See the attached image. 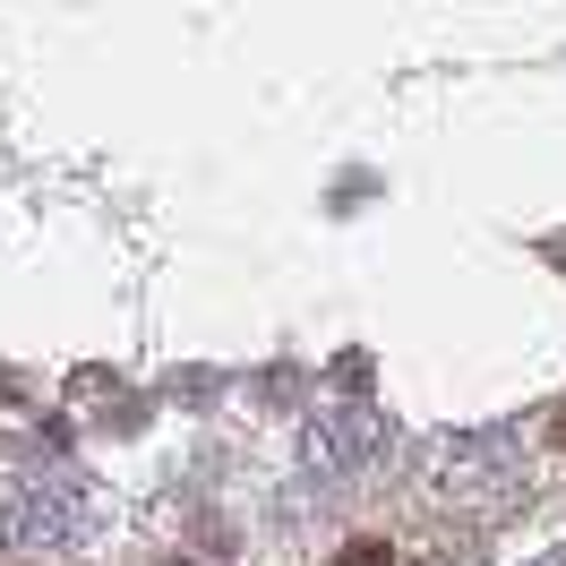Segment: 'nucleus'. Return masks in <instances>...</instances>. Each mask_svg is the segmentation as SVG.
Listing matches in <instances>:
<instances>
[{
  "label": "nucleus",
  "mask_w": 566,
  "mask_h": 566,
  "mask_svg": "<svg viewBox=\"0 0 566 566\" xmlns=\"http://www.w3.org/2000/svg\"><path fill=\"white\" fill-rule=\"evenodd\" d=\"M335 566H395V549H387V541H353Z\"/></svg>",
  "instance_id": "f257e3e1"
},
{
  "label": "nucleus",
  "mask_w": 566,
  "mask_h": 566,
  "mask_svg": "<svg viewBox=\"0 0 566 566\" xmlns=\"http://www.w3.org/2000/svg\"><path fill=\"white\" fill-rule=\"evenodd\" d=\"M558 455H566V421H558Z\"/></svg>",
  "instance_id": "f03ea898"
}]
</instances>
